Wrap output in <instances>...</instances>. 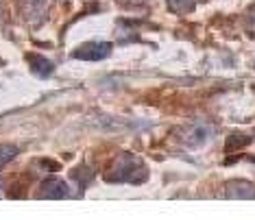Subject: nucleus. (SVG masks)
<instances>
[{
	"label": "nucleus",
	"mask_w": 255,
	"mask_h": 220,
	"mask_svg": "<svg viewBox=\"0 0 255 220\" xmlns=\"http://www.w3.org/2000/svg\"><path fill=\"white\" fill-rule=\"evenodd\" d=\"M225 196L227 199H255V185L242 179H234L225 185Z\"/></svg>",
	"instance_id": "obj_3"
},
{
	"label": "nucleus",
	"mask_w": 255,
	"mask_h": 220,
	"mask_svg": "<svg viewBox=\"0 0 255 220\" xmlns=\"http://www.w3.org/2000/svg\"><path fill=\"white\" fill-rule=\"evenodd\" d=\"M15 155H18V146H11V144H7V146H0V168H2L4 164H9Z\"/></svg>",
	"instance_id": "obj_6"
},
{
	"label": "nucleus",
	"mask_w": 255,
	"mask_h": 220,
	"mask_svg": "<svg viewBox=\"0 0 255 220\" xmlns=\"http://www.w3.org/2000/svg\"><path fill=\"white\" fill-rule=\"evenodd\" d=\"M42 196H46V199H66L68 194V185L59 181V179H48V181L42 183Z\"/></svg>",
	"instance_id": "obj_4"
},
{
	"label": "nucleus",
	"mask_w": 255,
	"mask_h": 220,
	"mask_svg": "<svg viewBox=\"0 0 255 220\" xmlns=\"http://www.w3.org/2000/svg\"><path fill=\"white\" fill-rule=\"evenodd\" d=\"M146 177H148L146 164L133 153H120L105 175V179L112 183H133V185L146 181Z\"/></svg>",
	"instance_id": "obj_1"
},
{
	"label": "nucleus",
	"mask_w": 255,
	"mask_h": 220,
	"mask_svg": "<svg viewBox=\"0 0 255 220\" xmlns=\"http://www.w3.org/2000/svg\"><path fill=\"white\" fill-rule=\"evenodd\" d=\"M28 63H31V68H33L35 72H39V68H44V70H42V77H48L50 70H53V63L46 61L44 57H28Z\"/></svg>",
	"instance_id": "obj_5"
},
{
	"label": "nucleus",
	"mask_w": 255,
	"mask_h": 220,
	"mask_svg": "<svg viewBox=\"0 0 255 220\" xmlns=\"http://www.w3.org/2000/svg\"><path fill=\"white\" fill-rule=\"evenodd\" d=\"M109 53H112V44L109 42H94V44H83L79 48H74L72 57L85 59V61H101L109 57Z\"/></svg>",
	"instance_id": "obj_2"
},
{
	"label": "nucleus",
	"mask_w": 255,
	"mask_h": 220,
	"mask_svg": "<svg viewBox=\"0 0 255 220\" xmlns=\"http://www.w3.org/2000/svg\"><path fill=\"white\" fill-rule=\"evenodd\" d=\"M2 13H4V2L0 0V20H2Z\"/></svg>",
	"instance_id": "obj_7"
}]
</instances>
